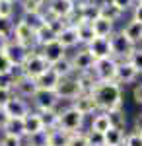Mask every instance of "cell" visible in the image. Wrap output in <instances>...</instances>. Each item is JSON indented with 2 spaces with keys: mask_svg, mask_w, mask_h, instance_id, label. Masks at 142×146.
Segmentation results:
<instances>
[{
  "mask_svg": "<svg viewBox=\"0 0 142 146\" xmlns=\"http://www.w3.org/2000/svg\"><path fill=\"white\" fill-rule=\"evenodd\" d=\"M88 53L94 56L96 60L98 58H105L111 56V45H109V37H94L90 43L86 45Z\"/></svg>",
  "mask_w": 142,
  "mask_h": 146,
  "instance_id": "cell-16",
  "label": "cell"
},
{
  "mask_svg": "<svg viewBox=\"0 0 142 146\" xmlns=\"http://www.w3.org/2000/svg\"><path fill=\"white\" fill-rule=\"evenodd\" d=\"M134 131L136 133H142V113H138L134 117Z\"/></svg>",
  "mask_w": 142,
  "mask_h": 146,
  "instance_id": "cell-52",
  "label": "cell"
},
{
  "mask_svg": "<svg viewBox=\"0 0 142 146\" xmlns=\"http://www.w3.org/2000/svg\"><path fill=\"white\" fill-rule=\"evenodd\" d=\"M117 58L113 56H105V58H98L94 62L92 74L98 82H113L115 80V70H117Z\"/></svg>",
  "mask_w": 142,
  "mask_h": 146,
  "instance_id": "cell-4",
  "label": "cell"
},
{
  "mask_svg": "<svg viewBox=\"0 0 142 146\" xmlns=\"http://www.w3.org/2000/svg\"><path fill=\"white\" fill-rule=\"evenodd\" d=\"M68 146H88L86 131H78V133H72V135H70V140H68Z\"/></svg>",
  "mask_w": 142,
  "mask_h": 146,
  "instance_id": "cell-43",
  "label": "cell"
},
{
  "mask_svg": "<svg viewBox=\"0 0 142 146\" xmlns=\"http://www.w3.org/2000/svg\"><path fill=\"white\" fill-rule=\"evenodd\" d=\"M70 140V133H66L62 129H53L49 131V146H68Z\"/></svg>",
  "mask_w": 142,
  "mask_h": 146,
  "instance_id": "cell-32",
  "label": "cell"
},
{
  "mask_svg": "<svg viewBox=\"0 0 142 146\" xmlns=\"http://www.w3.org/2000/svg\"><path fill=\"white\" fill-rule=\"evenodd\" d=\"M55 39H56V33L53 31V27L47 22L33 31V47H35V49L47 45V43H51V41H55Z\"/></svg>",
  "mask_w": 142,
  "mask_h": 146,
  "instance_id": "cell-20",
  "label": "cell"
},
{
  "mask_svg": "<svg viewBox=\"0 0 142 146\" xmlns=\"http://www.w3.org/2000/svg\"><path fill=\"white\" fill-rule=\"evenodd\" d=\"M22 4V10L23 12H39L45 10V4L47 0H18Z\"/></svg>",
  "mask_w": 142,
  "mask_h": 146,
  "instance_id": "cell-39",
  "label": "cell"
},
{
  "mask_svg": "<svg viewBox=\"0 0 142 146\" xmlns=\"http://www.w3.org/2000/svg\"><path fill=\"white\" fill-rule=\"evenodd\" d=\"M121 31H123L125 37H129L134 45H140V43H142V23L140 22H136V20H129Z\"/></svg>",
  "mask_w": 142,
  "mask_h": 146,
  "instance_id": "cell-24",
  "label": "cell"
},
{
  "mask_svg": "<svg viewBox=\"0 0 142 146\" xmlns=\"http://www.w3.org/2000/svg\"><path fill=\"white\" fill-rule=\"evenodd\" d=\"M70 105H72L78 113H82L84 117L96 115V113H98V105H96V101H94V98H92V94H88V92L78 94L76 98L70 101Z\"/></svg>",
  "mask_w": 142,
  "mask_h": 146,
  "instance_id": "cell-13",
  "label": "cell"
},
{
  "mask_svg": "<svg viewBox=\"0 0 142 146\" xmlns=\"http://www.w3.org/2000/svg\"><path fill=\"white\" fill-rule=\"evenodd\" d=\"M70 2H74V4H76V2H78V0H70Z\"/></svg>",
  "mask_w": 142,
  "mask_h": 146,
  "instance_id": "cell-54",
  "label": "cell"
},
{
  "mask_svg": "<svg viewBox=\"0 0 142 146\" xmlns=\"http://www.w3.org/2000/svg\"><path fill=\"white\" fill-rule=\"evenodd\" d=\"M6 121H8V115L4 113V109L0 107V131H2V127L6 125Z\"/></svg>",
  "mask_w": 142,
  "mask_h": 146,
  "instance_id": "cell-53",
  "label": "cell"
},
{
  "mask_svg": "<svg viewBox=\"0 0 142 146\" xmlns=\"http://www.w3.org/2000/svg\"><path fill=\"white\" fill-rule=\"evenodd\" d=\"M39 51V55L45 58V62L51 66V64H55V62H58L60 58H64L66 56V49L58 41H51V43H47V45H43V47H39L37 49Z\"/></svg>",
  "mask_w": 142,
  "mask_h": 146,
  "instance_id": "cell-11",
  "label": "cell"
},
{
  "mask_svg": "<svg viewBox=\"0 0 142 146\" xmlns=\"http://www.w3.org/2000/svg\"><path fill=\"white\" fill-rule=\"evenodd\" d=\"M12 2H18V0H12Z\"/></svg>",
  "mask_w": 142,
  "mask_h": 146,
  "instance_id": "cell-55",
  "label": "cell"
},
{
  "mask_svg": "<svg viewBox=\"0 0 142 146\" xmlns=\"http://www.w3.org/2000/svg\"><path fill=\"white\" fill-rule=\"evenodd\" d=\"M109 45H111V56L117 58V60H125V58L132 53V49L136 47L129 37L123 35V31H113V33H111Z\"/></svg>",
  "mask_w": 142,
  "mask_h": 146,
  "instance_id": "cell-3",
  "label": "cell"
},
{
  "mask_svg": "<svg viewBox=\"0 0 142 146\" xmlns=\"http://www.w3.org/2000/svg\"><path fill=\"white\" fill-rule=\"evenodd\" d=\"M76 76V82H78V88L80 92H90L94 90V86L98 84V80L94 78V74L92 72H82V74H74Z\"/></svg>",
  "mask_w": 142,
  "mask_h": 146,
  "instance_id": "cell-35",
  "label": "cell"
},
{
  "mask_svg": "<svg viewBox=\"0 0 142 146\" xmlns=\"http://www.w3.org/2000/svg\"><path fill=\"white\" fill-rule=\"evenodd\" d=\"M45 8H47V12H45L47 16L68 22V18L72 16V12L76 8V4L70 2V0H47V6Z\"/></svg>",
  "mask_w": 142,
  "mask_h": 146,
  "instance_id": "cell-8",
  "label": "cell"
},
{
  "mask_svg": "<svg viewBox=\"0 0 142 146\" xmlns=\"http://www.w3.org/2000/svg\"><path fill=\"white\" fill-rule=\"evenodd\" d=\"M53 92H55V96L58 98V101H62V100L72 101L78 94H82L80 88H78V82H76V76L74 74L72 76H66V78H60Z\"/></svg>",
  "mask_w": 142,
  "mask_h": 146,
  "instance_id": "cell-7",
  "label": "cell"
},
{
  "mask_svg": "<svg viewBox=\"0 0 142 146\" xmlns=\"http://www.w3.org/2000/svg\"><path fill=\"white\" fill-rule=\"evenodd\" d=\"M56 41L64 47L66 51H68V49H74V47H78V45H80V41H78L76 27H74L72 23H66L64 27H62V29L56 33Z\"/></svg>",
  "mask_w": 142,
  "mask_h": 146,
  "instance_id": "cell-19",
  "label": "cell"
},
{
  "mask_svg": "<svg viewBox=\"0 0 142 146\" xmlns=\"http://www.w3.org/2000/svg\"><path fill=\"white\" fill-rule=\"evenodd\" d=\"M70 62H72V68H74V74H82V72H92L96 58L88 53L86 47H82L70 56Z\"/></svg>",
  "mask_w": 142,
  "mask_h": 146,
  "instance_id": "cell-9",
  "label": "cell"
},
{
  "mask_svg": "<svg viewBox=\"0 0 142 146\" xmlns=\"http://www.w3.org/2000/svg\"><path fill=\"white\" fill-rule=\"evenodd\" d=\"M111 2H113V4H115L123 14H125V12H129V10H132V6L136 4V0H111Z\"/></svg>",
  "mask_w": 142,
  "mask_h": 146,
  "instance_id": "cell-45",
  "label": "cell"
},
{
  "mask_svg": "<svg viewBox=\"0 0 142 146\" xmlns=\"http://www.w3.org/2000/svg\"><path fill=\"white\" fill-rule=\"evenodd\" d=\"M25 25H29L33 31L37 27H41L45 22H47V16H45V10H39V12H23L22 18H20Z\"/></svg>",
  "mask_w": 142,
  "mask_h": 146,
  "instance_id": "cell-27",
  "label": "cell"
},
{
  "mask_svg": "<svg viewBox=\"0 0 142 146\" xmlns=\"http://www.w3.org/2000/svg\"><path fill=\"white\" fill-rule=\"evenodd\" d=\"M140 135H142V133H140Z\"/></svg>",
  "mask_w": 142,
  "mask_h": 146,
  "instance_id": "cell-58",
  "label": "cell"
},
{
  "mask_svg": "<svg viewBox=\"0 0 142 146\" xmlns=\"http://www.w3.org/2000/svg\"><path fill=\"white\" fill-rule=\"evenodd\" d=\"M14 12H16V2H12V0H0V18L12 20Z\"/></svg>",
  "mask_w": 142,
  "mask_h": 146,
  "instance_id": "cell-40",
  "label": "cell"
},
{
  "mask_svg": "<svg viewBox=\"0 0 142 146\" xmlns=\"http://www.w3.org/2000/svg\"><path fill=\"white\" fill-rule=\"evenodd\" d=\"M20 74L18 68H14L12 72H2L0 74V88L2 90H14V84H16V76Z\"/></svg>",
  "mask_w": 142,
  "mask_h": 146,
  "instance_id": "cell-38",
  "label": "cell"
},
{
  "mask_svg": "<svg viewBox=\"0 0 142 146\" xmlns=\"http://www.w3.org/2000/svg\"><path fill=\"white\" fill-rule=\"evenodd\" d=\"M33 105L37 111H47V109H56L58 107V98L55 96V92L51 90H37V94L31 98Z\"/></svg>",
  "mask_w": 142,
  "mask_h": 146,
  "instance_id": "cell-12",
  "label": "cell"
},
{
  "mask_svg": "<svg viewBox=\"0 0 142 146\" xmlns=\"http://www.w3.org/2000/svg\"><path fill=\"white\" fill-rule=\"evenodd\" d=\"M10 39L22 43V45L33 47V29L29 27V25H25L22 20H18V22H14V25H12Z\"/></svg>",
  "mask_w": 142,
  "mask_h": 146,
  "instance_id": "cell-14",
  "label": "cell"
},
{
  "mask_svg": "<svg viewBox=\"0 0 142 146\" xmlns=\"http://www.w3.org/2000/svg\"><path fill=\"white\" fill-rule=\"evenodd\" d=\"M84 115L82 113H78L72 105H68L64 109H60L58 111V129H62L66 133H78V131H82V127H84Z\"/></svg>",
  "mask_w": 142,
  "mask_h": 146,
  "instance_id": "cell-2",
  "label": "cell"
},
{
  "mask_svg": "<svg viewBox=\"0 0 142 146\" xmlns=\"http://www.w3.org/2000/svg\"><path fill=\"white\" fill-rule=\"evenodd\" d=\"M4 135H14V136H20V138H25V131H23V117H8L6 125L2 127Z\"/></svg>",
  "mask_w": 142,
  "mask_h": 146,
  "instance_id": "cell-26",
  "label": "cell"
},
{
  "mask_svg": "<svg viewBox=\"0 0 142 146\" xmlns=\"http://www.w3.org/2000/svg\"><path fill=\"white\" fill-rule=\"evenodd\" d=\"M31 51H35V47H27V45H22V43H18V41H12L6 45V49H4V53H6V56H8V60L12 62V66L14 68H20L23 64V60L29 56V53Z\"/></svg>",
  "mask_w": 142,
  "mask_h": 146,
  "instance_id": "cell-6",
  "label": "cell"
},
{
  "mask_svg": "<svg viewBox=\"0 0 142 146\" xmlns=\"http://www.w3.org/2000/svg\"><path fill=\"white\" fill-rule=\"evenodd\" d=\"M132 20H136V22L142 23V0L132 6Z\"/></svg>",
  "mask_w": 142,
  "mask_h": 146,
  "instance_id": "cell-49",
  "label": "cell"
},
{
  "mask_svg": "<svg viewBox=\"0 0 142 146\" xmlns=\"http://www.w3.org/2000/svg\"><path fill=\"white\" fill-rule=\"evenodd\" d=\"M98 4H99V18H105V20H109L113 23L123 18V12L111 0H103V2H98Z\"/></svg>",
  "mask_w": 142,
  "mask_h": 146,
  "instance_id": "cell-23",
  "label": "cell"
},
{
  "mask_svg": "<svg viewBox=\"0 0 142 146\" xmlns=\"http://www.w3.org/2000/svg\"><path fill=\"white\" fill-rule=\"evenodd\" d=\"M12 96H14V92H12V90H2V88H0V107H4Z\"/></svg>",
  "mask_w": 142,
  "mask_h": 146,
  "instance_id": "cell-50",
  "label": "cell"
},
{
  "mask_svg": "<svg viewBox=\"0 0 142 146\" xmlns=\"http://www.w3.org/2000/svg\"><path fill=\"white\" fill-rule=\"evenodd\" d=\"M98 105V111H109L123 105V86L113 82H98L90 92Z\"/></svg>",
  "mask_w": 142,
  "mask_h": 146,
  "instance_id": "cell-1",
  "label": "cell"
},
{
  "mask_svg": "<svg viewBox=\"0 0 142 146\" xmlns=\"http://www.w3.org/2000/svg\"><path fill=\"white\" fill-rule=\"evenodd\" d=\"M37 84H35V80L29 78V76H25V74H18L16 76V84H14V94L16 96H20L23 100H31L33 96L37 94Z\"/></svg>",
  "mask_w": 142,
  "mask_h": 146,
  "instance_id": "cell-10",
  "label": "cell"
},
{
  "mask_svg": "<svg viewBox=\"0 0 142 146\" xmlns=\"http://www.w3.org/2000/svg\"><path fill=\"white\" fill-rule=\"evenodd\" d=\"M23 142L27 146H49V131H39L31 136H25Z\"/></svg>",
  "mask_w": 142,
  "mask_h": 146,
  "instance_id": "cell-36",
  "label": "cell"
},
{
  "mask_svg": "<svg viewBox=\"0 0 142 146\" xmlns=\"http://www.w3.org/2000/svg\"><path fill=\"white\" fill-rule=\"evenodd\" d=\"M86 140H88V146H105L103 135L96 133V131H86Z\"/></svg>",
  "mask_w": 142,
  "mask_h": 146,
  "instance_id": "cell-41",
  "label": "cell"
},
{
  "mask_svg": "<svg viewBox=\"0 0 142 146\" xmlns=\"http://www.w3.org/2000/svg\"><path fill=\"white\" fill-rule=\"evenodd\" d=\"M12 70H14V66H12L10 60H8L6 53L2 51V53H0V74H2V72H12Z\"/></svg>",
  "mask_w": 142,
  "mask_h": 146,
  "instance_id": "cell-46",
  "label": "cell"
},
{
  "mask_svg": "<svg viewBox=\"0 0 142 146\" xmlns=\"http://www.w3.org/2000/svg\"><path fill=\"white\" fill-rule=\"evenodd\" d=\"M107 129H111V127H109V119H107L105 111H98L94 115V119H92L90 131H96V133H101V135H103Z\"/></svg>",
  "mask_w": 142,
  "mask_h": 146,
  "instance_id": "cell-33",
  "label": "cell"
},
{
  "mask_svg": "<svg viewBox=\"0 0 142 146\" xmlns=\"http://www.w3.org/2000/svg\"><path fill=\"white\" fill-rule=\"evenodd\" d=\"M58 80H60V76H58L55 70L49 66L41 76H37V78H35V84H37V88H39V90H51V92H53V90H55V86L58 84Z\"/></svg>",
  "mask_w": 142,
  "mask_h": 146,
  "instance_id": "cell-21",
  "label": "cell"
},
{
  "mask_svg": "<svg viewBox=\"0 0 142 146\" xmlns=\"http://www.w3.org/2000/svg\"><path fill=\"white\" fill-rule=\"evenodd\" d=\"M47 68H49V64L45 62V58L39 55V51L35 49V51L29 53V56L23 60V64L18 68V70H20V74H25V76H29V78L35 80L37 76H41Z\"/></svg>",
  "mask_w": 142,
  "mask_h": 146,
  "instance_id": "cell-5",
  "label": "cell"
},
{
  "mask_svg": "<svg viewBox=\"0 0 142 146\" xmlns=\"http://www.w3.org/2000/svg\"><path fill=\"white\" fill-rule=\"evenodd\" d=\"M125 60H127V62H129V64H131L138 74H142V47L140 45L134 47V49H132V53L127 56Z\"/></svg>",
  "mask_w": 142,
  "mask_h": 146,
  "instance_id": "cell-37",
  "label": "cell"
},
{
  "mask_svg": "<svg viewBox=\"0 0 142 146\" xmlns=\"http://www.w3.org/2000/svg\"><path fill=\"white\" fill-rule=\"evenodd\" d=\"M132 100H134L136 105H142V82L134 84V88H132Z\"/></svg>",
  "mask_w": 142,
  "mask_h": 146,
  "instance_id": "cell-47",
  "label": "cell"
},
{
  "mask_svg": "<svg viewBox=\"0 0 142 146\" xmlns=\"http://www.w3.org/2000/svg\"><path fill=\"white\" fill-rule=\"evenodd\" d=\"M76 12L82 22H94L99 18V4L94 0H78L76 2Z\"/></svg>",
  "mask_w": 142,
  "mask_h": 146,
  "instance_id": "cell-17",
  "label": "cell"
},
{
  "mask_svg": "<svg viewBox=\"0 0 142 146\" xmlns=\"http://www.w3.org/2000/svg\"><path fill=\"white\" fill-rule=\"evenodd\" d=\"M136 2H140V0H136Z\"/></svg>",
  "mask_w": 142,
  "mask_h": 146,
  "instance_id": "cell-57",
  "label": "cell"
},
{
  "mask_svg": "<svg viewBox=\"0 0 142 146\" xmlns=\"http://www.w3.org/2000/svg\"><path fill=\"white\" fill-rule=\"evenodd\" d=\"M51 68L55 70L60 78H66V76H72V74H74V68H72V62H70V56L68 55H66L64 58H60L58 62L51 64Z\"/></svg>",
  "mask_w": 142,
  "mask_h": 146,
  "instance_id": "cell-34",
  "label": "cell"
},
{
  "mask_svg": "<svg viewBox=\"0 0 142 146\" xmlns=\"http://www.w3.org/2000/svg\"><path fill=\"white\" fill-rule=\"evenodd\" d=\"M92 29H94L96 37H111V33L115 31V23L105 18H98L92 22Z\"/></svg>",
  "mask_w": 142,
  "mask_h": 146,
  "instance_id": "cell-28",
  "label": "cell"
},
{
  "mask_svg": "<svg viewBox=\"0 0 142 146\" xmlns=\"http://www.w3.org/2000/svg\"><path fill=\"white\" fill-rule=\"evenodd\" d=\"M12 25H14L12 20H4V18H0V33L10 35L12 33Z\"/></svg>",
  "mask_w": 142,
  "mask_h": 146,
  "instance_id": "cell-48",
  "label": "cell"
},
{
  "mask_svg": "<svg viewBox=\"0 0 142 146\" xmlns=\"http://www.w3.org/2000/svg\"><path fill=\"white\" fill-rule=\"evenodd\" d=\"M23 146H27V144H25V142H23Z\"/></svg>",
  "mask_w": 142,
  "mask_h": 146,
  "instance_id": "cell-56",
  "label": "cell"
},
{
  "mask_svg": "<svg viewBox=\"0 0 142 146\" xmlns=\"http://www.w3.org/2000/svg\"><path fill=\"white\" fill-rule=\"evenodd\" d=\"M138 78V72L134 70V68L127 62V60H119L117 62V70H115V82L119 84V86H127V84H132V82H136Z\"/></svg>",
  "mask_w": 142,
  "mask_h": 146,
  "instance_id": "cell-18",
  "label": "cell"
},
{
  "mask_svg": "<svg viewBox=\"0 0 142 146\" xmlns=\"http://www.w3.org/2000/svg\"><path fill=\"white\" fill-rule=\"evenodd\" d=\"M0 146H23V138L14 135H0Z\"/></svg>",
  "mask_w": 142,
  "mask_h": 146,
  "instance_id": "cell-42",
  "label": "cell"
},
{
  "mask_svg": "<svg viewBox=\"0 0 142 146\" xmlns=\"http://www.w3.org/2000/svg\"><path fill=\"white\" fill-rule=\"evenodd\" d=\"M74 27H76V33H78V41H80V45L86 47L88 43L96 37V33H94L92 23H90V22H78V23H74Z\"/></svg>",
  "mask_w": 142,
  "mask_h": 146,
  "instance_id": "cell-29",
  "label": "cell"
},
{
  "mask_svg": "<svg viewBox=\"0 0 142 146\" xmlns=\"http://www.w3.org/2000/svg\"><path fill=\"white\" fill-rule=\"evenodd\" d=\"M23 131H25V136H31L39 131H45L37 111H29L27 115H23Z\"/></svg>",
  "mask_w": 142,
  "mask_h": 146,
  "instance_id": "cell-22",
  "label": "cell"
},
{
  "mask_svg": "<svg viewBox=\"0 0 142 146\" xmlns=\"http://www.w3.org/2000/svg\"><path fill=\"white\" fill-rule=\"evenodd\" d=\"M41 117L45 131H53L58 127V109H47V111H37Z\"/></svg>",
  "mask_w": 142,
  "mask_h": 146,
  "instance_id": "cell-30",
  "label": "cell"
},
{
  "mask_svg": "<svg viewBox=\"0 0 142 146\" xmlns=\"http://www.w3.org/2000/svg\"><path fill=\"white\" fill-rule=\"evenodd\" d=\"M2 109H4V113H6L8 117H23V115H27V113L31 111L29 103L23 100V98L16 96V94L8 100V103H6Z\"/></svg>",
  "mask_w": 142,
  "mask_h": 146,
  "instance_id": "cell-15",
  "label": "cell"
},
{
  "mask_svg": "<svg viewBox=\"0 0 142 146\" xmlns=\"http://www.w3.org/2000/svg\"><path fill=\"white\" fill-rule=\"evenodd\" d=\"M10 43V35H4V33H0V53L6 49V45Z\"/></svg>",
  "mask_w": 142,
  "mask_h": 146,
  "instance_id": "cell-51",
  "label": "cell"
},
{
  "mask_svg": "<svg viewBox=\"0 0 142 146\" xmlns=\"http://www.w3.org/2000/svg\"><path fill=\"white\" fill-rule=\"evenodd\" d=\"M123 144L125 146H142V135L136 133V131H132V133H129V135H125Z\"/></svg>",
  "mask_w": 142,
  "mask_h": 146,
  "instance_id": "cell-44",
  "label": "cell"
},
{
  "mask_svg": "<svg viewBox=\"0 0 142 146\" xmlns=\"http://www.w3.org/2000/svg\"><path fill=\"white\" fill-rule=\"evenodd\" d=\"M125 131L121 129H107L103 133V140H105V146H123V140H125Z\"/></svg>",
  "mask_w": 142,
  "mask_h": 146,
  "instance_id": "cell-31",
  "label": "cell"
},
{
  "mask_svg": "<svg viewBox=\"0 0 142 146\" xmlns=\"http://www.w3.org/2000/svg\"><path fill=\"white\" fill-rule=\"evenodd\" d=\"M105 115H107V119H109L111 129H121V131L127 129V113H125V109H123V105L105 111Z\"/></svg>",
  "mask_w": 142,
  "mask_h": 146,
  "instance_id": "cell-25",
  "label": "cell"
}]
</instances>
